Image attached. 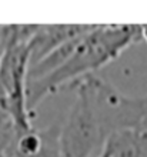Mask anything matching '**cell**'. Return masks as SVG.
Instances as JSON below:
<instances>
[{
    "label": "cell",
    "instance_id": "3957f363",
    "mask_svg": "<svg viewBox=\"0 0 147 157\" xmlns=\"http://www.w3.org/2000/svg\"><path fill=\"white\" fill-rule=\"evenodd\" d=\"M76 91L64 123L59 128L61 157H99L109 139L87 77L69 87Z\"/></svg>",
    "mask_w": 147,
    "mask_h": 157
},
{
    "label": "cell",
    "instance_id": "7a4b0ae2",
    "mask_svg": "<svg viewBox=\"0 0 147 157\" xmlns=\"http://www.w3.org/2000/svg\"><path fill=\"white\" fill-rule=\"evenodd\" d=\"M37 25L16 26L0 59V113L19 130L32 128L27 87L30 70V37Z\"/></svg>",
    "mask_w": 147,
    "mask_h": 157
},
{
    "label": "cell",
    "instance_id": "5b68a950",
    "mask_svg": "<svg viewBox=\"0 0 147 157\" xmlns=\"http://www.w3.org/2000/svg\"><path fill=\"white\" fill-rule=\"evenodd\" d=\"M102 157H147V132L127 128L113 133L102 149Z\"/></svg>",
    "mask_w": 147,
    "mask_h": 157
},
{
    "label": "cell",
    "instance_id": "9c48e42d",
    "mask_svg": "<svg viewBox=\"0 0 147 157\" xmlns=\"http://www.w3.org/2000/svg\"><path fill=\"white\" fill-rule=\"evenodd\" d=\"M100 157H102V156H100Z\"/></svg>",
    "mask_w": 147,
    "mask_h": 157
},
{
    "label": "cell",
    "instance_id": "8992f818",
    "mask_svg": "<svg viewBox=\"0 0 147 157\" xmlns=\"http://www.w3.org/2000/svg\"><path fill=\"white\" fill-rule=\"evenodd\" d=\"M0 157H27L17 147V128L10 121L0 124Z\"/></svg>",
    "mask_w": 147,
    "mask_h": 157
},
{
    "label": "cell",
    "instance_id": "6da1fadb",
    "mask_svg": "<svg viewBox=\"0 0 147 157\" xmlns=\"http://www.w3.org/2000/svg\"><path fill=\"white\" fill-rule=\"evenodd\" d=\"M141 40L137 25H94L82 36L66 62L46 77L29 82L27 100L33 110L40 101L61 89H69L76 82L93 76L117 59L126 49Z\"/></svg>",
    "mask_w": 147,
    "mask_h": 157
},
{
    "label": "cell",
    "instance_id": "ba28073f",
    "mask_svg": "<svg viewBox=\"0 0 147 157\" xmlns=\"http://www.w3.org/2000/svg\"><path fill=\"white\" fill-rule=\"evenodd\" d=\"M140 36H141V40H144L147 44V25L140 26Z\"/></svg>",
    "mask_w": 147,
    "mask_h": 157
},
{
    "label": "cell",
    "instance_id": "277c9868",
    "mask_svg": "<svg viewBox=\"0 0 147 157\" xmlns=\"http://www.w3.org/2000/svg\"><path fill=\"white\" fill-rule=\"evenodd\" d=\"M93 25H37L30 37V67L66 41L89 32Z\"/></svg>",
    "mask_w": 147,
    "mask_h": 157
},
{
    "label": "cell",
    "instance_id": "52a82bcc",
    "mask_svg": "<svg viewBox=\"0 0 147 157\" xmlns=\"http://www.w3.org/2000/svg\"><path fill=\"white\" fill-rule=\"evenodd\" d=\"M140 104V130L147 132V96L139 97Z\"/></svg>",
    "mask_w": 147,
    "mask_h": 157
}]
</instances>
